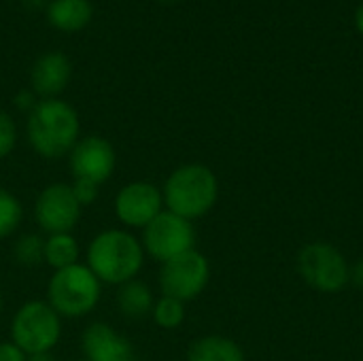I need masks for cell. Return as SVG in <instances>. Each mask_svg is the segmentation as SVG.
<instances>
[{
  "mask_svg": "<svg viewBox=\"0 0 363 361\" xmlns=\"http://www.w3.org/2000/svg\"><path fill=\"white\" fill-rule=\"evenodd\" d=\"M26 138L43 160L68 157L81 138V119L77 109L62 98L38 100L26 117Z\"/></svg>",
  "mask_w": 363,
  "mask_h": 361,
  "instance_id": "cell-1",
  "label": "cell"
},
{
  "mask_svg": "<svg viewBox=\"0 0 363 361\" xmlns=\"http://www.w3.org/2000/svg\"><path fill=\"white\" fill-rule=\"evenodd\" d=\"M145 249L140 238L125 228H108L98 232L85 253L87 268L102 285H123L138 279L145 266Z\"/></svg>",
  "mask_w": 363,
  "mask_h": 361,
  "instance_id": "cell-2",
  "label": "cell"
},
{
  "mask_svg": "<svg viewBox=\"0 0 363 361\" xmlns=\"http://www.w3.org/2000/svg\"><path fill=\"white\" fill-rule=\"evenodd\" d=\"M162 196L166 211L194 221L215 209L219 200V179L204 164H183L164 181Z\"/></svg>",
  "mask_w": 363,
  "mask_h": 361,
  "instance_id": "cell-3",
  "label": "cell"
},
{
  "mask_svg": "<svg viewBox=\"0 0 363 361\" xmlns=\"http://www.w3.org/2000/svg\"><path fill=\"white\" fill-rule=\"evenodd\" d=\"M102 298V283L79 262L62 270H53L47 283V302L64 319H81L96 311Z\"/></svg>",
  "mask_w": 363,
  "mask_h": 361,
  "instance_id": "cell-4",
  "label": "cell"
},
{
  "mask_svg": "<svg viewBox=\"0 0 363 361\" xmlns=\"http://www.w3.org/2000/svg\"><path fill=\"white\" fill-rule=\"evenodd\" d=\"M62 338V317L47 300L23 302L9 326V340L26 355L53 353Z\"/></svg>",
  "mask_w": 363,
  "mask_h": 361,
  "instance_id": "cell-5",
  "label": "cell"
},
{
  "mask_svg": "<svg viewBox=\"0 0 363 361\" xmlns=\"http://www.w3.org/2000/svg\"><path fill=\"white\" fill-rule=\"evenodd\" d=\"M298 272L308 287L321 294H338L351 281L347 257L330 243H311L298 255Z\"/></svg>",
  "mask_w": 363,
  "mask_h": 361,
  "instance_id": "cell-6",
  "label": "cell"
},
{
  "mask_svg": "<svg viewBox=\"0 0 363 361\" xmlns=\"http://www.w3.org/2000/svg\"><path fill=\"white\" fill-rule=\"evenodd\" d=\"M140 243L145 255L164 264L172 257H179L196 249V230L194 221L183 219L170 211H162L145 230H140Z\"/></svg>",
  "mask_w": 363,
  "mask_h": 361,
  "instance_id": "cell-7",
  "label": "cell"
},
{
  "mask_svg": "<svg viewBox=\"0 0 363 361\" xmlns=\"http://www.w3.org/2000/svg\"><path fill=\"white\" fill-rule=\"evenodd\" d=\"M160 266L157 283L162 296L177 298L185 304L202 296L211 281V264L198 249H191Z\"/></svg>",
  "mask_w": 363,
  "mask_h": 361,
  "instance_id": "cell-8",
  "label": "cell"
},
{
  "mask_svg": "<svg viewBox=\"0 0 363 361\" xmlns=\"http://www.w3.org/2000/svg\"><path fill=\"white\" fill-rule=\"evenodd\" d=\"M81 215H83V206L79 204L70 183H64V181L49 183L36 196L34 219L38 228L45 232V236L72 232Z\"/></svg>",
  "mask_w": 363,
  "mask_h": 361,
  "instance_id": "cell-9",
  "label": "cell"
},
{
  "mask_svg": "<svg viewBox=\"0 0 363 361\" xmlns=\"http://www.w3.org/2000/svg\"><path fill=\"white\" fill-rule=\"evenodd\" d=\"M164 209L162 187L151 181L125 183L113 202L115 217L125 230H145Z\"/></svg>",
  "mask_w": 363,
  "mask_h": 361,
  "instance_id": "cell-10",
  "label": "cell"
},
{
  "mask_svg": "<svg viewBox=\"0 0 363 361\" xmlns=\"http://www.w3.org/2000/svg\"><path fill=\"white\" fill-rule=\"evenodd\" d=\"M68 164L72 179L104 185L117 170V151L111 140L98 134L81 136L68 153Z\"/></svg>",
  "mask_w": 363,
  "mask_h": 361,
  "instance_id": "cell-11",
  "label": "cell"
},
{
  "mask_svg": "<svg viewBox=\"0 0 363 361\" xmlns=\"http://www.w3.org/2000/svg\"><path fill=\"white\" fill-rule=\"evenodd\" d=\"M81 351L87 361H136V349L130 338L104 321L89 323L83 330Z\"/></svg>",
  "mask_w": 363,
  "mask_h": 361,
  "instance_id": "cell-12",
  "label": "cell"
},
{
  "mask_svg": "<svg viewBox=\"0 0 363 361\" xmlns=\"http://www.w3.org/2000/svg\"><path fill=\"white\" fill-rule=\"evenodd\" d=\"M72 79L70 57L62 51H47L30 68V89L40 98H60Z\"/></svg>",
  "mask_w": 363,
  "mask_h": 361,
  "instance_id": "cell-13",
  "label": "cell"
},
{
  "mask_svg": "<svg viewBox=\"0 0 363 361\" xmlns=\"http://www.w3.org/2000/svg\"><path fill=\"white\" fill-rule=\"evenodd\" d=\"M45 17L57 32L74 34L89 26L94 17V4L89 0H49Z\"/></svg>",
  "mask_w": 363,
  "mask_h": 361,
  "instance_id": "cell-14",
  "label": "cell"
},
{
  "mask_svg": "<svg viewBox=\"0 0 363 361\" xmlns=\"http://www.w3.org/2000/svg\"><path fill=\"white\" fill-rule=\"evenodd\" d=\"M187 361H247L240 345L228 336L211 334L191 343Z\"/></svg>",
  "mask_w": 363,
  "mask_h": 361,
  "instance_id": "cell-15",
  "label": "cell"
},
{
  "mask_svg": "<svg viewBox=\"0 0 363 361\" xmlns=\"http://www.w3.org/2000/svg\"><path fill=\"white\" fill-rule=\"evenodd\" d=\"M153 304H155L153 289L140 279L128 281L117 287V309L128 319H140L151 315Z\"/></svg>",
  "mask_w": 363,
  "mask_h": 361,
  "instance_id": "cell-16",
  "label": "cell"
},
{
  "mask_svg": "<svg viewBox=\"0 0 363 361\" xmlns=\"http://www.w3.org/2000/svg\"><path fill=\"white\" fill-rule=\"evenodd\" d=\"M81 262V247L72 232L64 234H47L43 247V264L51 270H62Z\"/></svg>",
  "mask_w": 363,
  "mask_h": 361,
  "instance_id": "cell-17",
  "label": "cell"
},
{
  "mask_svg": "<svg viewBox=\"0 0 363 361\" xmlns=\"http://www.w3.org/2000/svg\"><path fill=\"white\" fill-rule=\"evenodd\" d=\"M23 221L21 200L6 187H0V240L17 234Z\"/></svg>",
  "mask_w": 363,
  "mask_h": 361,
  "instance_id": "cell-18",
  "label": "cell"
},
{
  "mask_svg": "<svg viewBox=\"0 0 363 361\" xmlns=\"http://www.w3.org/2000/svg\"><path fill=\"white\" fill-rule=\"evenodd\" d=\"M151 317L157 323V328H162V330H179L185 323L187 306H185V302H181L177 298L160 296L153 304Z\"/></svg>",
  "mask_w": 363,
  "mask_h": 361,
  "instance_id": "cell-19",
  "label": "cell"
},
{
  "mask_svg": "<svg viewBox=\"0 0 363 361\" xmlns=\"http://www.w3.org/2000/svg\"><path fill=\"white\" fill-rule=\"evenodd\" d=\"M43 247H45V236H38V234H21L13 243V257L21 266L43 264Z\"/></svg>",
  "mask_w": 363,
  "mask_h": 361,
  "instance_id": "cell-20",
  "label": "cell"
},
{
  "mask_svg": "<svg viewBox=\"0 0 363 361\" xmlns=\"http://www.w3.org/2000/svg\"><path fill=\"white\" fill-rule=\"evenodd\" d=\"M17 140H19V130H17L13 115L6 111H0V162L6 160L15 151Z\"/></svg>",
  "mask_w": 363,
  "mask_h": 361,
  "instance_id": "cell-21",
  "label": "cell"
},
{
  "mask_svg": "<svg viewBox=\"0 0 363 361\" xmlns=\"http://www.w3.org/2000/svg\"><path fill=\"white\" fill-rule=\"evenodd\" d=\"M70 185H72V191H74V196H77V200H79V204H81L83 209H87L89 204H94V202L98 200L100 187H102V185H98V183L83 181V179H72Z\"/></svg>",
  "mask_w": 363,
  "mask_h": 361,
  "instance_id": "cell-22",
  "label": "cell"
},
{
  "mask_svg": "<svg viewBox=\"0 0 363 361\" xmlns=\"http://www.w3.org/2000/svg\"><path fill=\"white\" fill-rule=\"evenodd\" d=\"M38 100H40V98H38V96H36V94H34V91L28 87V89H21V91H17V94H15V98H13V104H15L19 111H23V113L28 115V113H30V111H32V109L38 104Z\"/></svg>",
  "mask_w": 363,
  "mask_h": 361,
  "instance_id": "cell-23",
  "label": "cell"
},
{
  "mask_svg": "<svg viewBox=\"0 0 363 361\" xmlns=\"http://www.w3.org/2000/svg\"><path fill=\"white\" fill-rule=\"evenodd\" d=\"M0 361H28V355L15 347L11 340H2L0 343Z\"/></svg>",
  "mask_w": 363,
  "mask_h": 361,
  "instance_id": "cell-24",
  "label": "cell"
},
{
  "mask_svg": "<svg viewBox=\"0 0 363 361\" xmlns=\"http://www.w3.org/2000/svg\"><path fill=\"white\" fill-rule=\"evenodd\" d=\"M351 283L363 289V260H359L353 268H351Z\"/></svg>",
  "mask_w": 363,
  "mask_h": 361,
  "instance_id": "cell-25",
  "label": "cell"
},
{
  "mask_svg": "<svg viewBox=\"0 0 363 361\" xmlns=\"http://www.w3.org/2000/svg\"><path fill=\"white\" fill-rule=\"evenodd\" d=\"M26 11H45L49 0H19Z\"/></svg>",
  "mask_w": 363,
  "mask_h": 361,
  "instance_id": "cell-26",
  "label": "cell"
},
{
  "mask_svg": "<svg viewBox=\"0 0 363 361\" xmlns=\"http://www.w3.org/2000/svg\"><path fill=\"white\" fill-rule=\"evenodd\" d=\"M355 26H357L359 34L363 36V2L357 6V11H355Z\"/></svg>",
  "mask_w": 363,
  "mask_h": 361,
  "instance_id": "cell-27",
  "label": "cell"
},
{
  "mask_svg": "<svg viewBox=\"0 0 363 361\" xmlns=\"http://www.w3.org/2000/svg\"><path fill=\"white\" fill-rule=\"evenodd\" d=\"M28 361H55L53 353H38V355H28Z\"/></svg>",
  "mask_w": 363,
  "mask_h": 361,
  "instance_id": "cell-28",
  "label": "cell"
},
{
  "mask_svg": "<svg viewBox=\"0 0 363 361\" xmlns=\"http://www.w3.org/2000/svg\"><path fill=\"white\" fill-rule=\"evenodd\" d=\"M157 2H164V4H177V2H183V0H157Z\"/></svg>",
  "mask_w": 363,
  "mask_h": 361,
  "instance_id": "cell-29",
  "label": "cell"
},
{
  "mask_svg": "<svg viewBox=\"0 0 363 361\" xmlns=\"http://www.w3.org/2000/svg\"><path fill=\"white\" fill-rule=\"evenodd\" d=\"M2 309H4V298H2V291H0V313H2Z\"/></svg>",
  "mask_w": 363,
  "mask_h": 361,
  "instance_id": "cell-30",
  "label": "cell"
},
{
  "mask_svg": "<svg viewBox=\"0 0 363 361\" xmlns=\"http://www.w3.org/2000/svg\"><path fill=\"white\" fill-rule=\"evenodd\" d=\"M74 361H87V360H85V357H81V360H74Z\"/></svg>",
  "mask_w": 363,
  "mask_h": 361,
  "instance_id": "cell-31",
  "label": "cell"
}]
</instances>
